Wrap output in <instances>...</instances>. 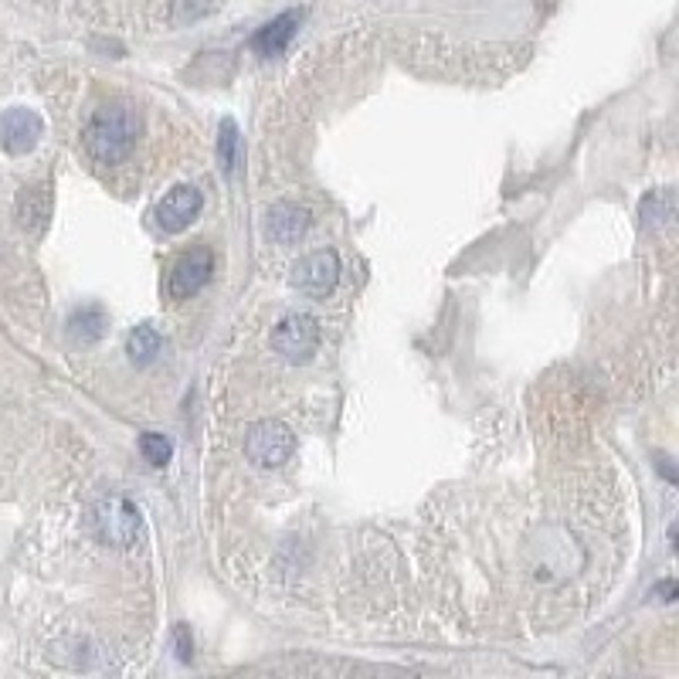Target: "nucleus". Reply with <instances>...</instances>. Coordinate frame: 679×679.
Returning a JSON list of instances; mask_svg holds the SVG:
<instances>
[{
  "instance_id": "1",
  "label": "nucleus",
  "mask_w": 679,
  "mask_h": 679,
  "mask_svg": "<svg viewBox=\"0 0 679 679\" xmlns=\"http://www.w3.org/2000/svg\"><path fill=\"white\" fill-rule=\"evenodd\" d=\"M136 130H140V116L126 102H109L92 116L89 130H85V150L99 163H119L130 157Z\"/></svg>"
},
{
  "instance_id": "2",
  "label": "nucleus",
  "mask_w": 679,
  "mask_h": 679,
  "mask_svg": "<svg viewBox=\"0 0 679 679\" xmlns=\"http://www.w3.org/2000/svg\"><path fill=\"white\" fill-rule=\"evenodd\" d=\"M320 347V323L309 313H289L272 326V350L292 364H303Z\"/></svg>"
},
{
  "instance_id": "3",
  "label": "nucleus",
  "mask_w": 679,
  "mask_h": 679,
  "mask_svg": "<svg viewBox=\"0 0 679 679\" xmlns=\"http://www.w3.org/2000/svg\"><path fill=\"white\" fill-rule=\"evenodd\" d=\"M296 452V435L279 421H255L245 435V455L262 469H279Z\"/></svg>"
},
{
  "instance_id": "4",
  "label": "nucleus",
  "mask_w": 679,
  "mask_h": 679,
  "mask_svg": "<svg viewBox=\"0 0 679 679\" xmlns=\"http://www.w3.org/2000/svg\"><path fill=\"white\" fill-rule=\"evenodd\" d=\"M92 523H96V534L106 540V544H116V547H130L136 537H140V510L123 500V496H106L96 513H92Z\"/></svg>"
},
{
  "instance_id": "5",
  "label": "nucleus",
  "mask_w": 679,
  "mask_h": 679,
  "mask_svg": "<svg viewBox=\"0 0 679 679\" xmlns=\"http://www.w3.org/2000/svg\"><path fill=\"white\" fill-rule=\"evenodd\" d=\"M337 279H340V259L333 248H323V252L299 259L289 275L292 289L306 292V296H326V292H333V286H337Z\"/></svg>"
},
{
  "instance_id": "6",
  "label": "nucleus",
  "mask_w": 679,
  "mask_h": 679,
  "mask_svg": "<svg viewBox=\"0 0 679 679\" xmlns=\"http://www.w3.org/2000/svg\"><path fill=\"white\" fill-rule=\"evenodd\" d=\"M211 272H214V255L211 248H191V252H184L180 259L174 262V269H170V296L174 299H191L197 296L204 286L211 282Z\"/></svg>"
},
{
  "instance_id": "7",
  "label": "nucleus",
  "mask_w": 679,
  "mask_h": 679,
  "mask_svg": "<svg viewBox=\"0 0 679 679\" xmlns=\"http://www.w3.org/2000/svg\"><path fill=\"white\" fill-rule=\"evenodd\" d=\"M41 133H45V123H41L38 113H31V109H7L4 116H0V146H4L7 153H28L38 146Z\"/></svg>"
},
{
  "instance_id": "8",
  "label": "nucleus",
  "mask_w": 679,
  "mask_h": 679,
  "mask_svg": "<svg viewBox=\"0 0 679 679\" xmlns=\"http://www.w3.org/2000/svg\"><path fill=\"white\" fill-rule=\"evenodd\" d=\"M201 204H204V197L197 187L180 184L157 204V225L163 231H170V235H177V231H184L197 214H201Z\"/></svg>"
},
{
  "instance_id": "9",
  "label": "nucleus",
  "mask_w": 679,
  "mask_h": 679,
  "mask_svg": "<svg viewBox=\"0 0 679 679\" xmlns=\"http://www.w3.org/2000/svg\"><path fill=\"white\" fill-rule=\"evenodd\" d=\"M299 21H303V14H299V11L279 14L275 21H269L259 34H255V38H252V48L259 51V55H265V58L282 55V51H286V48L292 45V38H296Z\"/></svg>"
},
{
  "instance_id": "10",
  "label": "nucleus",
  "mask_w": 679,
  "mask_h": 679,
  "mask_svg": "<svg viewBox=\"0 0 679 679\" xmlns=\"http://www.w3.org/2000/svg\"><path fill=\"white\" fill-rule=\"evenodd\" d=\"M309 228V214L296 204H275L269 211V235L279 245H296Z\"/></svg>"
},
{
  "instance_id": "11",
  "label": "nucleus",
  "mask_w": 679,
  "mask_h": 679,
  "mask_svg": "<svg viewBox=\"0 0 679 679\" xmlns=\"http://www.w3.org/2000/svg\"><path fill=\"white\" fill-rule=\"evenodd\" d=\"M106 326H109L106 309L89 303V306H82L72 313V320H68V333H72V340H79V343H96V340H102Z\"/></svg>"
},
{
  "instance_id": "12",
  "label": "nucleus",
  "mask_w": 679,
  "mask_h": 679,
  "mask_svg": "<svg viewBox=\"0 0 679 679\" xmlns=\"http://www.w3.org/2000/svg\"><path fill=\"white\" fill-rule=\"evenodd\" d=\"M126 350H130L133 364H150L153 357L160 354V333L153 330L150 323H140L126 340Z\"/></svg>"
},
{
  "instance_id": "13",
  "label": "nucleus",
  "mask_w": 679,
  "mask_h": 679,
  "mask_svg": "<svg viewBox=\"0 0 679 679\" xmlns=\"http://www.w3.org/2000/svg\"><path fill=\"white\" fill-rule=\"evenodd\" d=\"M140 452L153 469H163L170 462V455H174V445H170V438L160 435V432H143L140 435Z\"/></svg>"
},
{
  "instance_id": "14",
  "label": "nucleus",
  "mask_w": 679,
  "mask_h": 679,
  "mask_svg": "<svg viewBox=\"0 0 679 679\" xmlns=\"http://www.w3.org/2000/svg\"><path fill=\"white\" fill-rule=\"evenodd\" d=\"M218 157H221V163H225V170L231 174V170H235V163H238V126L231 123V119H225V123H221Z\"/></svg>"
},
{
  "instance_id": "15",
  "label": "nucleus",
  "mask_w": 679,
  "mask_h": 679,
  "mask_svg": "<svg viewBox=\"0 0 679 679\" xmlns=\"http://www.w3.org/2000/svg\"><path fill=\"white\" fill-rule=\"evenodd\" d=\"M177 649H180L177 656L187 663V659H191V649H194V646H191V642H187V629H184V625H180V629H177Z\"/></svg>"
}]
</instances>
